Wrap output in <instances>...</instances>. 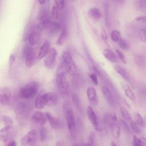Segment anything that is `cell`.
Returning <instances> with one entry per match:
<instances>
[{
    "instance_id": "obj_5",
    "label": "cell",
    "mask_w": 146,
    "mask_h": 146,
    "mask_svg": "<svg viewBox=\"0 0 146 146\" xmlns=\"http://www.w3.org/2000/svg\"><path fill=\"white\" fill-rule=\"evenodd\" d=\"M39 135L35 129H31L21 140L22 146H35Z\"/></svg>"
},
{
    "instance_id": "obj_28",
    "label": "cell",
    "mask_w": 146,
    "mask_h": 146,
    "mask_svg": "<svg viewBox=\"0 0 146 146\" xmlns=\"http://www.w3.org/2000/svg\"><path fill=\"white\" fill-rule=\"evenodd\" d=\"M120 112L122 117L126 121H131V116L128 111L123 107L120 108Z\"/></svg>"
},
{
    "instance_id": "obj_19",
    "label": "cell",
    "mask_w": 146,
    "mask_h": 146,
    "mask_svg": "<svg viewBox=\"0 0 146 146\" xmlns=\"http://www.w3.org/2000/svg\"><path fill=\"white\" fill-rule=\"evenodd\" d=\"M87 14L88 16L93 19H98L102 17V13L99 8L93 7L88 9Z\"/></svg>"
},
{
    "instance_id": "obj_49",
    "label": "cell",
    "mask_w": 146,
    "mask_h": 146,
    "mask_svg": "<svg viewBox=\"0 0 146 146\" xmlns=\"http://www.w3.org/2000/svg\"><path fill=\"white\" fill-rule=\"evenodd\" d=\"M84 146H92V145H90L89 143H85V144H84Z\"/></svg>"
},
{
    "instance_id": "obj_39",
    "label": "cell",
    "mask_w": 146,
    "mask_h": 146,
    "mask_svg": "<svg viewBox=\"0 0 146 146\" xmlns=\"http://www.w3.org/2000/svg\"><path fill=\"white\" fill-rule=\"evenodd\" d=\"M90 78L92 80V82L94 83V84L98 85V80L96 76V75L94 73H91L90 74Z\"/></svg>"
},
{
    "instance_id": "obj_15",
    "label": "cell",
    "mask_w": 146,
    "mask_h": 146,
    "mask_svg": "<svg viewBox=\"0 0 146 146\" xmlns=\"http://www.w3.org/2000/svg\"><path fill=\"white\" fill-rule=\"evenodd\" d=\"M102 91L104 98L106 99L109 104L111 106L115 107L116 106V102L114 96L112 95V92L110 91L109 88L107 86H104L102 88Z\"/></svg>"
},
{
    "instance_id": "obj_6",
    "label": "cell",
    "mask_w": 146,
    "mask_h": 146,
    "mask_svg": "<svg viewBox=\"0 0 146 146\" xmlns=\"http://www.w3.org/2000/svg\"><path fill=\"white\" fill-rule=\"evenodd\" d=\"M43 29H44L48 34H56L61 29V25L58 22L47 21L42 23H40Z\"/></svg>"
},
{
    "instance_id": "obj_10",
    "label": "cell",
    "mask_w": 146,
    "mask_h": 146,
    "mask_svg": "<svg viewBox=\"0 0 146 146\" xmlns=\"http://www.w3.org/2000/svg\"><path fill=\"white\" fill-rule=\"evenodd\" d=\"M43 95L46 106L48 107H53L57 104L58 102V96L56 93L50 92L45 93Z\"/></svg>"
},
{
    "instance_id": "obj_41",
    "label": "cell",
    "mask_w": 146,
    "mask_h": 146,
    "mask_svg": "<svg viewBox=\"0 0 146 146\" xmlns=\"http://www.w3.org/2000/svg\"><path fill=\"white\" fill-rule=\"evenodd\" d=\"M132 145L133 146H140L139 138H138L136 136H133V141H132Z\"/></svg>"
},
{
    "instance_id": "obj_33",
    "label": "cell",
    "mask_w": 146,
    "mask_h": 146,
    "mask_svg": "<svg viewBox=\"0 0 146 146\" xmlns=\"http://www.w3.org/2000/svg\"><path fill=\"white\" fill-rule=\"evenodd\" d=\"M139 36L142 42H146V27L142 28L139 30Z\"/></svg>"
},
{
    "instance_id": "obj_22",
    "label": "cell",
    "mask_w": 146,
    "mask_h": 146,
    "mask_svg": "<svg viewBox=\"0 0 146 146\" xmlns=\"http://www.w3.org/2000/svg\"><path fill=\"white\" fill-rule=\"evenodd\" d=\"M110 128L112 136L116 139H119L120 135V128L119 124L116 122L113 123L111 125Z\"/></svg>"
},
{
    "instance_id": "obj_13",
    "label": "cell",
    "mask_w": 146,
    "mask_h": 146,
    "mask_svg": "<svg viewBox=\"0 0 146 146\" xmlns=\"http://www.w3.org/2000/svg\"><path fill=\"white\" fill-rule=\"evenodd\" d=\"M31 119L38 124L43 125L46 123L47 117L46 113L40 111H36L32 114Z\"/></svg>"
},
{
    "instance_id": "obj_23",
    "label": "cell",
    "mask_w": 146,
    "mask_h": 146,
    "mask_svg": "<svg viewBox=\"0 0 146 146\" xmlns=\"http://www.w3.org/2000/svg\"><path fill=\"white\" fill-rule=\"evenodd\" d=\"M46 106L43 95H39L37 96L35 99L34 107L36 109L43 108Z\"/></svg>"
},
{
    "instance_id": "obj_25",
    "label": "cell",
    "mask_w": 146,
    "mask_h": 146,
    "mask_svg": "<svg viewBox=\"0 0 146 146\" xmlns=\"http://www.w3.org/2000/svg\"><path fill=\"white\" fill-rule=\"evenodd\" d=\"M115 70L124 79H125L127 82H130L129 76L128 74H127L126 71L121 66L119 65H116L115 66Z\"/></svg>"
},
{
    "instance_id": "obj_32",
    "label": "cell",
    "mask_w": 146,
    "mask_h": 146,
    "mask_svg": "<svg viewBox=\"0 0 146 146\" xmlns=\"http://www.w3.org/2000/svg\"><path fill=\"white\" fill-rule=\"evenodd\" d=\"M130 126L132 131L136 133H140V129L139 127V125L135 122V121L131 120L130 121Z\"/></svg>"
},
{
    "instance_id": "obj_46",
    "label": "cell",
    "mask_w": 146,
    "mask_h": 146,
    "mask_svg": "<svg viewBox=\"0 0 146 146\" xmlns=\"http://www.w3.org/2000/svg\"><path fill=\"white\" fill-rule=\"evenodd\" d=\"M146 19V17H137L136 18V20H137V21H144V19Z\"/></svg>"
},
{
    "instance_id": "obj_36",
    "label": "cell",
    "mask_w": 146,
    "mask_h": 146,
    "mask_svg": "<svg viewBox=\"0 0 146 146\" xmlns=\"http://www.w3.org/2000/svg\"><path fill=\"white\" fill-rule=\"evenodd\" d=\"M118 44L119 47L123 50H127L128 48V44L125 39H122L120 42H118Z\"/></svg>"
},
{
    "instance_id": "obj_11",
    "label": "cell",
    "mask_w": 146,
    "mask_h": 146,
    "mask_svg": "<svg viewBox=\"0 0 146 146\" xmlns=\"http://www.w3.org/2000/svg\"><path fill=\"white\" fill-rule=\"evenodd\" d=\"M11 92L7 87H2L0 88V102L1 104H7L11 99Z\"/></svg>"
},
{
    "instance_id": "obj_37",
    "label": "cell",
    "mask_w": 146,
    "mask_h": 146,
    "mask_svg": "<svg viewBox=\"0 0 146 146\" xmlns=\"http://www.w3.org/2000/svg\"><path fill=\"white\" fill-rule=\"evenodd\" d=\"M115 51H116V53L117 56L119 57V58L124 63L126 64L127 62H126L125 58V56H124V55L123 54V53L121 51L119 50L118 49H116Z\"/></svg>"
},
{
    "instance_id": "obj_45",
    "label": "cell",
    "mask_w": 146,
    "mask_h": 146,
    "mask_svg": "<svg viewBox=\"0 0 146 146\" xmlns=\"http://www.w3.org/2000/svg\"><path fill=\"white\" fill-rule=\"evenodd\" d=\"M7 146H17V143L14 140L10 141L7 144Z\"/></svg>"
},
{
    "instance_id": "obj_44",
    "label": "cell",
    "mask_w": 146,
    "mask_h": 146,
    "mask_svg": "<svg viewBox=\"0 0 146 146\" xmlns=\"http://www.w3.org/2000/svg\"><path fill=\"white\" fill-rule=\"evenodd\" d=\"M140 146H146V139L144 137H141L139 138Z\"/></svg>"
},
{
    "instance_id": "obj_18",
    "label": "cell",
    "mask_w": 146,
    "mask_h": 146,
    "mask_svg": "<svg viewBox=\"0 0 146 146\" xmlns=\"http://www.w3.org/2000/svg\"><path fill=\"white\" fill-rule=\"evenodd\" d=\"M46 113L47 117V120L48 121L51 127L55 129H58L60 127V122L59 120L50 112H46Z\"/></svg>"
},
{
    "instance_id": "obj_21",
    "label": "cell",
    "mask_w": 146,
    "mask_h": 146,
    "mask_svg": "<svg viewBox=\"0 0 146 146\" xmlns=\"http://www.w3.org/2000/svg\"><path fill=\"white\" fill-rule=\"evenodd\" d=\"M30 110V107L29 104L25 103H20L17 106V111L18 113L21 115L27 114Z\"/></svg>"
},
{
    "instance_id": "obj_20",
    "label": "cell",
    "mask_w": 146,
    "mask_h": 146,
    "mask_svg": "<svg viewBox=\"0 0 146 146\" xmlns=\"http://www.w3.org/2000/svg\"><path fill=\"white\" fill-rule=\"evenodd\" d=\"M103 54L105 58H106L109 61L112 63H116L117 62V57L111 50L109 48H106L103 50Z\"/></svg>"
},
{
    "instance_id": "obj_7",
    "label": "cell",
    "mask_w": 146,
    "mask_h": 146,
    "mask_svg": "<svg viewBox=\"0 0 146 146\" xmlns=\"http://www.w3.org/2000/svg\"><path fill=\"white\" fill-rule=\"evenodd\" d=\"M57 55L58 52L56 48L51 47L50 49L48 54L44 57V59L43 60L44 65L46 68L48 69H52L54 68L55 64Z\"/></svg>"
},
{
    "instance_id": "obj_27",
    "label": "cell",
    "mask_w": 146,
    "mask_h": 146,
    "mask_svg": "<svg viewBox=\"0 0 146 146\" xmlns=\"http://www.w3.org/2000/svg\"><path fill=\"white\" fill-rule=\"evenodd\" d=\"M110 35H111V39L112 40V41H113L115 42L118 43L122 39L120 33L116 30H112L111 33Z\"/></svg>"
},
{
    "instance_id": "obj_4",
    "label": "cell",
    "mask_w": 146,
    "mask_h": 146,
    "mask_svg": "<svg viewBox=\"0 0 146 146\" xmlns=\"http://www.w3.org/2000/svg\"><path fill=\"white\" fill-rule=\"evenodd\" d=\"M64 115L66 119L68 131L69 132L70 135L72 138L75 137L76 134V122H75V117L74 111L72 108L67 110L64 111Z\"/></svg>"
},
{
    "instance_id": "obj_26",
    "label": "cell",
    "mask_w": 146,
    "mask_h": 146,
    "mask_svg": "<svg viewBox=\"0 0 146 146\" xmlns=\"http://www.w3.org/2000/svg\"><path fill=\"white\" fill-rule=\"evenodd\" d=\"M2 121L4 125L3 128H5L6 129H10L13 127V121L11 117L6 116V115H3L2 116Z\"/></svg>"
},
{
    "instance_id": "obj_35",
    "label": "cell",
    "mask_w": 146,
    "mask_h": 146,
    "mask_svg": "<svg viewBox=\"0 0 146 146\" xmlns=\"http://www.w3.org/2000/svg\"><path fill=\"white\" fill-rule=\"evenodd\" d=\"M51 17L52 19L56 20L58 18L59 13H58V9L56 7V6H53L51 9Z\"/></svg>"
},
{
    "instance_id": "obj_48",
    "label": "cell",
    "mask_w": 146,
    "mask_h": 146,
    "mask_svg": "<svg viewBox=\"0 0 146 146\" xmlns=\"http://www.w3.org/2000/svg\"><path fill=\"white\" fill-rule=\"evenodd\" d=\"M110 146H117V145L113 142V141H112L111 143V144H110Z\"/></svg>"
},
{
    "instance_id": "obj_24",
    "label": "cell",
    "mask_w": 146,
    "mask_h": 146,
    "mask_svg": "<svg viewBox=\"0 0 146 146\" xmlns=\"http://www.w3.org/2000/svg\"><path fill=\"white\" fill-rule=\"evenodd\" d=\"M67 28L66 26H64L60 34L59 37L57 40V42H56L57 44H59V45L63 44L65 43L67 39Z\"/></svg>"
},
{
    "instance_id": "obj_38",
    "label": "cell",
    "mask_w": 146,
    "mask_h": 146,
    "mask_svg": "<svg viewBox=\"0 0 146 146\" xmlns=\"http://www.w3.org/2000/svg\"><path fill=\"white\" fill-rule=\"evenodd\" d=\"M95 133L94 132H92L90 133L89 137H88V143L90 145L93 146L94 145V141H95Z\"/></svg>"
},
{
    "instance_id": "obj_42",
    "label": "cell",
    "mask_w": 146,
    "mask_h": 146,
    "mask_svg": "<svg viewBox=\"0 0 146 146\" xmlns=\"http://www.w3.org/2000/svg\"><path fill=\"white\" fill-rule=\"evenodd\" d=\"M101 37H102V39L104 42H107V39H108L107 34V33L106 31V30L104 29H103V28L102 29V31H101Z\"/></svg>"
},
{
    "instance_id": "obj_8",
    "label": "cell",
    "mask_w": 146,
    "mask_h": 146,
    "mask_svg": "<svg viewBox=\"0 0 146 146\" xmlns=\"http://www.w3.org/2000/svg\"><path fill=\"white\" fill-rule=\"evenodd\" d=\"M43 29L40 23L37 25L31 32L29 36V42L30 45L34 46L37 44L40 38V31Z\"/></svg>"
},
{
    "instance_id": "obj_14",
    "label": "cell",
    "mask_w": 146,
    "mask_h": 146,
    "mask_svg": "<svg viewBox=\"0 0 146 146\" xmlns=\"http://www.w3.org/2000/svg\"><path fill=\"white\" fill-rule=\"evenodd\" d=\"M87 98L91 104L96 106L98 103V98L96 90L92 87H89L86 90Z\"/></svg>"
},
{
    "instance_id": "obj_43",
    "label": "cell",
    "mask_w": 146,
    "mask_h": 146,
    "mask_svg": "<svg viewBox=\"0 0 146 146\" xmlns=\"http://www.w3.org/2000/svg\"><path fill=\"white\" fill-rule=\"evenodd\" d=\"M120 123H121V126H122V127L124 129H125L127 131H129V127L128 125L127 124V123L124 120H120Z\"/></svg>"
},
{
    "instance_id": "obj_50",
    "label": "cell",
    "mask_w": 146,
    "mask_h": 146,
    "mask_svg": "<svg viewBox=\"0 0 146 146\" xmlns=\"http://www.w3.org/2000/svg\"><path fill=\"white\" fill-rule=\"evenodd\" d=\"M72 146H80L78 143H74Z\"/></svg>"
},
{
    "instance_id": "obj_34",
    "label": "cell",
    "mask_w": 146,
    "mask_h": 146,
    "mask_svg": "<svg viewBox=\"0 0 146 146\" xmlns=\"http://www.w3.org/2000/svg\"><path fill=\"white\" fill-rule=\"evenodd\" d=\"M55 6L59 10H62L65 6L66 1L64 0H56L55 1Z\"/></svg>"
},
{
    "instance_id": "obj_30",
    "label": "cell",
    "mask_w": 146,
    "mask_h": 146,
    "mask_svg": "<svg viewBox=\"0 0 146 146\" xmlns=\"http://www.w3.org/2000/svg\"><path fill=\"white\" fill-rule=\"evenodd\" d=\"M72 101L76 107L80 108L81 107V102L78 96L75 94H72L71 95Z\"/></svg>"
},
{
    "instance_id": "obj_12",
    "label": "cell",
    "mask_w": 146,
    "mask_h": 146,
    "mask_svg": "<svg viewBox=\"0 0 146 146\" xmlns=\"http://www.w3.org/2000/svg\"><path fill=\"white\" fill-rule=\"evenodd\" d=\"M87 115L91 124H92L94 129L96 131H99V126L98 119L94 111L93 110L91 106H88L87 108Z\"/></svg>"
},
{
    "instance_id": "obj_40",
    "label": "cell",
    "mask_w": 146,
    "mask_h": 146,
    "mask_svg": "<svg viewBox=\"0 0 146 146\" xmlns=\"http://www.w3.org/2000/svg\"><path fill=\"white\" fill-rule=\"evenodd\" d=\"M15 59H16L15 55L13 53L11 54L10 58H9V66L10 67H12V66L14 64V63L15 61Z\"/></svg>"
},
{
    "instance_id": "obj_16",
    "label": "cell",
    "mask_w": 146,
    "mask_h": 146,
    "mask_svg": "<svg viewBox=\"0 0 146 146\" xmlns=\"http://www.w3.org/2000/svg\"><path fill=\"white\" fill-rule=\"evenodd\" d=\"M50 43L48 40L44 41L41 46L39 48V50L38 52L36 58L38 59H41L43 58H44L46 55L48 54L50 49L51 48L50 47Z\"/></svg>"
},
{
    "instance_id": "obj_9",
    "label": "cell",
    "mask_w": 146,
    "mask_h": 146,
    "mask_svg": "<svg viewBox=\"0 0 146 146\" xmlns=\"http://www.w3.org/2000/svg\"><path fill=\"white\" fill-rule=\"evenodd\" d=\"M25 63L26 67L30 68L32 67L35 62V52L34 48L32 47H27L24 52Z\"/></svg>"
},
{
    "instance_id": "obj_29",
    "label": "cell",
    "mask_w": 146,
    "mask_h": 146,
    "mask_svg": "<svg viewBox=\"0 0 146 146\" xmlns=\"http://www.w3.org/2000/svg\"><path fill=\"white\" fill-rule=\"evenodd\" d=\"M133 116H134V118L135 120V122L139 125L144 126V121L143 117L141 116L140 113L137 112H135L133 113Z\"/></svg>"
},
{
    "instance_id": "obj_1",
    "label": "cell",
    "mask_w": 146,
    "mask_h": 146,
    "mask_svg": "<svg viewBox=\"0 0 146 146\" xmlns=\"http://www.w3.org/2000/svg\"><path fill=\"white\" fill-rule=\"evenodd\" d=\"M67 72L61 62L57 68L56 74V83L60 92L64 95H67L68 93L69 84L66 78Z\"/></svg>"
},
{
    "instance_id": "obj_31",
    "label": "cell",
    "mask_w": 146,
    "mask_h": 146,
    "mask_svg": "<svg viewBox=\"0 0 146 146\" xmlns=\"http://www.w3.org/2000/svg\"><path fill=\"white\" fill-rule=\"evenodd\" d=\"M47 135L46 129L43 127L40 128L39 131V138L40 141L44 142L47 139Z\"/></svg>"
},
{
    "instance_id": "obj_3",
    "label": "cell",
    "mask_w": 146,
    "mask_h": 146,
    "mask_svg": "<svg viewBox=\"0 0 146 146\" xmlns=\"http://www.w3.org/2000/svg\"><path fill=\"white\" fill-rule=\"evenodd\" d=\"M68 74L75 76L77 72V67L71 55L68 51H64L62 54L61 62Z\"/></svg>"
},
{
    "instance_id": "obj_17",
    "label": "cell",
    "mask_w": 146,
    "mask_h": 146,
    "mask_svg": "<svg viewBox=\"0 0 146 146\" xmlns=\"http://www.w3.org/2000/svg\"><path fill=\"white\" fill-rule=\"evenodd\" d=\"M121 86L122 87V88L124 90V92L125 94V95L132 102H135L136 100V97L134 92H133L132 88L126 83H121Z\"/></svg>"
},
{
    "instance_id": "obj_2",
    "label": "cell",
    "mask_w": 146,
    "mask_h": 146,
    "mask_svg": "<svg viewBox=\"0 0 146 146\" xmlns=\"http://www.w3.org/2000/svg\"><path fill=\"white\" fill-rule=\"evenodd\" d=\"M39 87V85L36 82L28 83L21 88L18 92V96L24 99L33 98L37 94Z\"/></svg>"
},
{
    "instance_id": "obj_47",
    "label": "cell",
    "mask_w": 146,
    "mask_h": 146,
    "mask_svg": "<svg viewBox=\"0 0 146 146\" xmlns=\"http://www.w3.org/2000/svg\"><path fill=\"white\" fill-rule=\"evenodd\" d=\"M38 2V3H39V4L43 5L46 2V1H44V0H39Z\"/></svg>"
}]
</instances>
